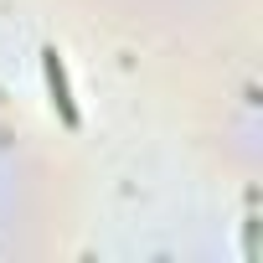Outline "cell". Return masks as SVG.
Wrapping results in <instances>:
<instances>
[{
	"label": "cell",
	"mask_w": 263,
	"mask_h": 263,
	"mask_svg": "<svg viewBox=\"0 0 263 263\" xmlns=\"http://www.w3.org/2000/svg\"><path fill=\"white\" fill-rule=\"evenodd\" d=\"M47 83H52V93H57L62 114H67V119H78V114H72V103H67V78H62V62H57V52H47Z\"/></svg>",
	"instance_id": "6da1fadb"
}]
</instances>
